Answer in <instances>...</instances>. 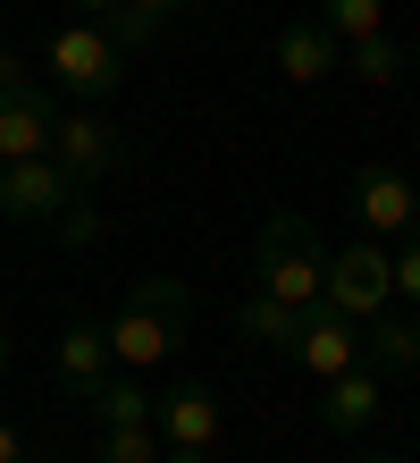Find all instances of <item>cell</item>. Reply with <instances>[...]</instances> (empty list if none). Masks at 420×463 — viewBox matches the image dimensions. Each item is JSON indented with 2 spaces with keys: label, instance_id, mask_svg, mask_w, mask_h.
<instances>
[{
  "label": "cell",
  "instance_id": "6",
  "mask_svg": "<svg viewBox=\"0 0 420 463\" xmlns=\"http://www.w3.org/2000/svg\"><path fill=\"white\" fill-rule=\"evenodd\" d=\"M51 160H60L76 185H93V177H109L126 160V135L109 118H93V110H60L51 118Z\"/></svg>",
  "mask_w": 420,
  "mask_h": 463
},
{
  "label": "cell",
  "instance_id": "4",
  "mask_svg": "<svg viewBox=\"0 0 420 463\" xmlns=\"http://www.w3.org/2000/svg\"><path fill=\"white\" fill-rule=\"evenodd\" d=\"M42 68H51V85L76 93V101H109L118 93V76H126V51L101 34V25H60L42 51Z\"/></svg>",
  "mask_w": 420,
  "mask_h": 463
},
{
  "label": "cell",
  "instance_id": "1",
  "mask_svg": "<svg viewBox=\"0 0 420 463\" xmlns=\"http://www.w3.org/2000/svg\"><path fill=\"white\" fill-rule=\"evenodd\" d=\"M101 329H109V363L118 371H152L193 329V295H185V279H135L118 320H101Z\"/></svg>",
  "mask_w": 420,
  "mask_h": 463
},
{
  "label": "cell",
  "instance_id": "27",
  "mask_svg": "<svg viewBox=\"0 0 420 463\" xmlns=\"http://www.w3.org/2000/svg\"><path fill=\"white\" fill-rule=\"evenodd\" d=\"M0 371H9V329H0Z\"/></svg>",
  "mask_w": 420,
  "mask_h": 463
},
{
  "label": "cell",
  "instance_id": "22",
  "mask_svg": "<svg viewBox=\"0 0 420 463\" xmlns=\"http://www.w3.org/2000/svg\"><path fill=\"white\" fill-rule=\"evenodd\" d=\"M25 85H34V68H25L17 51H0V93H25Z\"/></svg>",
  "mask_w": 420,
  "mask_h": 463
},
{
  "label": "cell",
  "instance_id": "5",
  "mask_svg": "<svg viewBox=\"0 0 420 463\" xmlns=\"http://www.w3.org/2000/svg\"><path fill=\"white\" fill-rule=\"evenodd\" d=\"M387 295H396V279H387V244H378V236H361V244H345V253H328V269H320V304H336L345 320H370V312H387Z\"/></svg>",
  "mask_w": 420,
  "mask_h": 463
},
{
  "label": "cell",
  "instance_id": "26",
  "mask_svg": "<svg viewBox=\"0 0 420 463\" xmlns=\"http://www.w3.org/2000/svg\"><path fill=\"white\" fill-rule=\"evenodd\" d=\"M76 9H84V17H109V9H118V0H76Z\"/></svg>",
  "mask_w": 420,
  "mask_h": 463
},
{
  "label": "cell",
  "instance_id": "12",
  "mask_svg": "<svg viewBox=\"0 0 420 463\" xmlns=\"http://www.w3.org/2000/svg\"><path fill=\"white\" fill-rule=\"evenodd\" d=\"M378 404H387V371L353 363V371H336V379H328L320 421H328V430H370V421H378Z\"/></svg>",
  "mask_w": 420,
  "mask_h": 463
},
{
  "label": "cell",
  "instance_id": "28",
  "mask_svg": "<svg viewBox=\"0 0 420 463\" xmlns=\"http://www.w3.org/2000/svg\"><path fill=\"white\" fill-rule=\"evenodd\" d=\"M361 463H404V455H361Z\"/></svg>",
  "mask_w": 420,
  "mask_h": 463
},
{
  "label": "cell",
  "instance_id": "7",
  "mask_svg": "<svg viewBox=\"0 0 420 463\" xmlns=\"http://www.w3.org/2000/svg\"><path fill=\"white\" fill-rule=\"evenodd\" d=\"M294 363H303V371H320V379L353 371V363H361V320H345L336 304H303V329H294Z\"/></svg>",
  "mask_w": 420,
  "mask_h": 463
},
{
  "label": "cell",
  "instance_id": "11",
  "mask_svg": "<svg viewBox=\"0 0 420 463\" xmlns=\"http://www.w3.org/2000/svg\"><path fill=\"white\" fill-rule=\"evenodd\" d=\"M51 93L42 85H25V93H0V160H34L51 152Z\"/></svg>",
  "mask_w": 420,
  "mask_h": 463
},
{
  "label": "cell",
  "instance_id": "30",
  "mask_svg": "<svg viewBox=\"0 0 420 463\" xmlns=\"http://www.w3.org/2000/svg\"><path fill=\"white\" fill-rule=\"evenodd\" d=\"M412 421H420V413H412Z\"/></svg>",
  "mask_w": 420,
  "mask_h": 463
},
{
  "label": "cell",
  "instance_id": "20",
  "mask_svg": "<svg viewBox=\"0 0 420 463\" xmlns=\"http://www.w3.org/2000/svg\"><path fill=\"white\" fill-rule=\"evenodd\" d=\"M101 34L118 43V51H144V43H160V17H144V9H126V0H118V9L101 17Z\"/></svg>",
  "mask_w": 420,
  "mask_h": 463
},
{
  "label": "cell",
  "instance_id": "17",
  "mask_svg": "<svg viewBox=\"0 0 420 463\" xmlns=\"http://www.w3.org/2000/svg\"><path fill=\"white\" fill-rule=\"evenodd\" d=\"M312 17L328 25L336 43H370V34H387V0H320Z\"/></svg>",
  "mask_w": 420,
  "mask_h": 463
},
{
  "label": "cell",
  "instance_id": "18",
  "mask_svg": "<svg viewBox=\"0 0 420 463\" xmlns=\"http://www.w3.org/2000/svg\"><path fill=\"white\" fill-rule=\"evenodd\" d=\"M353 76H361V85H396V76H404V43H396V34L353 43Z\"/></svg>",
  "mask_w": 420,
  "mask_h": 463
},
{
  "label": "cell",
  "instance_id": "3",
  "mask_svg": "<svg viewBox=\"0 0 420 463\" xmlns=\"http://www.w3.org/2000/svg\"><path fill=\"white\" fill-rule=\"evenodd\" d=\"M76 194L84 185L60 169L51 152H34V160H0V220H68V236H93V220L76 211Z\"/></svg>",
  "mask_w": 420,
  "mask_h": 463
},
{
  "label": "cell",
  "instance_id": "2",
  "mask_svg": "<svg viewBox=\"0 0 420 463\" xmlns=\"http://www.w3.org/2000/svg\"><path fill=\"white\" fill-rule=\"evenodd\" d=\"M320 236L303 211H269L261 220V244H252V287H269V295H286V304H320Z\"/></svg>",
  "mask_w": 420,
  "mask_h": 463
},
{
  "label": "cell",
  "instance_id": "10",
  "mask_svg": "<svg viewBox=\"0 0 420 463\" xmlns=\"http://www.w3.org/2000/svg\"><path fill=\"white\" fill-rule=\"evenodd\" d=\"M353 220L370 228V236H396V228H412V185L396 177V169H353Z\"/></svg>",
  "mask_w": 420,
  "mask_h": 463
},
{
  "label": "cell",
  "instance_id": "25",
  "mask_svg": "<svg viewBox=\"0 0 420 463\" xmlns=\"http://www.w3.org/2000/svg\"><path fill=\"white\" fill-rule=\"evenodd\" d=\"M126 9H144V17H177L185 0H126Z\"/></svg>",
  "mask_w": 420,
  "mask_h": 463
},
{
  "label": "cell",
  "instance_id": "29",
  "mask_svg": "<svg viewBox=\"0 0 420 463\" xmlns=\"http://www.w3.org/2000/svg\"><path fill=\"white\" fill-rule=\"evenodd\" d=\"M412 228H420V194H412Z\"/></svg>",
  "mask_w": 420,
  "mask_h": 463
},
{
  "label": "cell",
  "instance_id": "21",
  "mask_svg": "<svg viewBox=\"0 0 420 463\" xmlns=\"http://www.w3.org/2000/svg\"><path fill=\"white\" fill-rule=\"evenodd\" d=\"M387 279H396V295H404V304H420V236L404 244V253H387Z\"/></svg>",
  "mask_w": 420,
  "mask_h": 463
},
{
  "label": "cell",
  "instance_id": "24",
  "mask_svg": "<svg viewBox=\"0 0 420 463\" xmlns=\"http://www.w3.org/2000/svg\"><path fill=\"white\" fill-rule=\"evenodd\" d=\"M160 463H210V447H160Z\"/></svg>",
  "mask_w": 420,
  "mask_h": 463
},
{
  "label": "cell",
  "instance_id": "23",
  "mask_svg": "<svg viewBox=\"0 0 420 463\" xmlns=\"http://www.w3.org/2000/svg\"><path fill=\"white\" fill-rule=\"evenodd\" d=\"M0 463H25V439H17L9 421H0Z\"/></svg>",
  "mask_w": 420,
  "mask_h": 463
},
{
  "label": "cell",
  "instance_id": "9",
  "mask_svg": "<svg viewBox=\"0 0 420 463\" xmlns=\"http://www.w3.org/2000/svg\"><path fill=\"white\" fill-rule=\"evenodd\" d=\"M336 68H345V43H336L320 17H294L286 34H277V76H286V85H328Z\"/></svg>",
  "mask_w": 420,
  "mask_h": 463
},
{
  "label": "cell",
  "instance_id": "19",
  "mask_svg": "<svg viewBox=\"0 0 420 463\" xmlns=\"http://www.w3.org/2000/svg\"><path fill=\"white\" fill-rule=\"evenodd\" d=\"M93 463H160V430H101V455Z\"/></svg>",
  "mask_w": 420,
  "mask_h": 463
},
{
  "label": "cell",
  "instance_id": "15",
  "mask_svg": "<svg viewBox=\"0 0 420 463\" xmlns=\"http://www.w3.org/2000/svg\"><path fill=\"white\" fill-rule=\"evenodd\" d=\"M236 329L252 345H269V354H294V329H303V304H286V295H269V287H252L244 304H236Z\"/></svg>",
  "mask_w": 420,
  "mask_h": 463
},
{
  "label": "cell",
  "instance_id": "14",
  "mask_svg": "<svg viewBox=\"0 0 420 463\" xmlns=\"http://www.w3.org/2000/svg\"><path fill=\"white\" fill-rule=\"evenodd\" d=\"M109 371H118V363H109V329H101V320H68V329H60V379L84 396V388H101Z\"/></svg>",
  "mask_w": 420,
  "mask_h": 463
},
{
  "label": "cell",
  "instance_id": "8",
  "mask_svg": "<svg viewBox=\"0 0 420 463\" xmlns=\"http://www.w3.org/2000/svg\"><path fill=\"white\" fill-rule=\"evenodd\" d=\"M152 430H160V447H210L219 439V396L202 379H185V388L152 396Z\"/></svg>",
  "mask_w": 420,
  "mask_h": 463
},
{
  "label": "cell",
  "instance_id": "16",
  "mask_svg": "<svg viewBox=\"0 0 420 463\" xmlns=\"http://www.w3.org/2000/svg\"><path fill=\"white\" fill-rule=\"evenodd\" d=\"M84 404H93L101 430H144V421H152V396L135 388V379H118V371H109L101 388H84Z\"/></svg>",
  "mask_w": 420,
  "mask_h": 463
},
{
  "label": "cell",
  "instance_id": "13",
  "mask_svg": "<svg viewBox=\"0 0 420 463\" xmlns=\"http://www.w3.org/2000/svg\"><path fill=\"white\" fill-rule=\"evenodd\" d=\"M361 363L387 371V379L420 371V320L412 312H370V320H361Z\"/></svg>",
  "mask_w": 420,
  "mask_h": 463
}]
</instances>
